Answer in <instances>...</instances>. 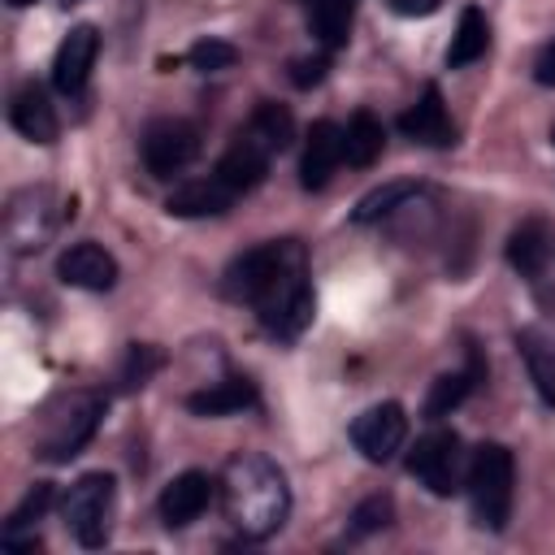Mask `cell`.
<instances>
[{
  "mask_svg": "<svg viewBox=\"0 0 555 555\" xmlns=\"http://www.w3.org/2000/svg\"><path fill=\"white\" fill-rule=\"evenodd\" d=\"M186 65H191V69H199V74H221V69L238 65V48H234L230 39H217V35H208V39L191 43V52H186Z\"/></svg>",
  "mask_w": 555,
  "mask_h": 555,
  "instance_id": "f546056e",
  "label": "cell"
},
{
  "mask_svg": "<svg viewBox=\"0 0 555 555\" xmlns=\"http://www.w3.org/2000/svg\"><path fill=\"white\" fill-rule=\"evenodd\" d=\"M486 52H490V17L477 4H464L460 26H455L451 48H447V69H464V65L481 61Z\"/></svg>",
  "mask_w": 555,
  "mask_h": 555,
  "instance_id": "d4e9b609",
  "label": "cell"
},
{
  "mask_svg": "<svg viewBox=\"0 0 555 555\" xmlns=\"http://www.w3.org/2000/svg\"><path fill=\"white\" fill-rule=\"evenodd\" d=\"M533 82H538V87H555V39L538 52V61H533Z\"/></svg>",
  "mask_w": 555,
  "mask_h": 555,
  "instance_id": "d6a6232c",
  "label": "cell"
},
{
  "mask_svg": "<svg viewBox=\"0 0 555 555\" xmlns=\"http://www.w3.org/2000/svg\"><path fill=\"white\" fill-rule=\"evenodd\" d=\"M269 165H273V156L256 143V139H247L243 130L230 139V147L221 152V160H217V178L221 182H230L238 195H247V191H256L260 182H264V173H269Z\"/></svg>",
  "mask_w": 555,
  "mask_h": 555,
  "instance_id": "d6986e66",
  "label": "cell"
},
{
  "mask_svg": "<svg viewBox=\"0 0 555 555\" xmlns=\"http://www.w3.org/2000/svg\"><path fill=\"white\" fill-rule=\"evenodd\" d=\"M95 56H100V30L91 26V22H78L65 39H61V48H56V56H52V87L61 91V95H82L87 91V78H91V69H95Z\"/></svg>",
  "mask_w": 555,
  "mask_h": 555,
  "instance_id": "8fae6325",
  "label": "cell"
},
{
  "mask_svg": "<svg viewBox=\"0 0 555 555\" xmlns=\"http://www.w3.org/2000/svg\"><path fill=\"white\" fill-rule=\"evenodd\" d=\"M408 473L438 499L464 490V473H468V455L455 429H429L425 438H416L412 455H408Z\"/></svg>",
  "mask_w": 555,
  "mask_h": 555,
  "instance_id": "ba28073f",
  "label": "cell"
},
{
  "mask_svg": "<svg viewBox=\"0 0 555 555\" xmlns=\"http://www.w3.org/2000/svg\"><path fill=\"white\" fill-rule=\"evenodd\" d=\"M429 191L421 186V182H386V186H377V191H369L356 208H351V221L356 225H373V221H386V217H395V212H403L408 204H416V199H425Z\"/></svg>",
  "mask_w": 555,
  "mask_h": 555,
  "instance_id": "4316f807",
  "label": "cell"
},
{
  "mask_svg": "<svg viewBox=\"0 0 555 555\" xmlns=\"http://www.w3.org/2000/svg\"><path fill=\"white\" fill-rule=\"evenodd\" d=\"M382 147H386V130H382V121H377L369 108L351 113V121L343 126V160L356 165V169H369V165H377Z\"/></svg>",
  "mask_w": 555,
  "mask_h": 555,
  "instance_id": "484cf974",
  "label": "cell"
},
{
  "mask_svg": "<svg viewBox=\"0 0 555 555\" xmlns=\"http://www.w3.org/2000/svg\"><path fill=\"white\" fill-rule=\"evenodd\" d=\"M308 4V26L321 43V52H334L347 43L351 35V17H356V0H304Z\"/></svg>",
  "mask_w": 555,
  "mask_h": 555,
  "instance_id": "83f0119b",
  "label": "cell"
},
{
  "mask_svg": "<svg viewBox=\"0 0 555 555\" xmlns=\"http://www.w3.org/2000/svg\"><path fill=\"white\" fill-rule=\"evenodd\" d=\"M61 4H65V9H69V4H82V0H61Z\"/></svg>",
  "mask_w": 555,
  "mask_h": 555,
  "instance_id": "d590c367",
  "label": "cell"
},
{
  "mask_svg": "<svg viewBox=\"0 0 555 555\" xmlns=\"http://www.w3.org/2000/svg\"><path fill=\"white\" fill-rule=\"evenodd\" d=\"M212 499H217V481H212L208 473H199V468H186V473H178V477L160 490V499H156L160 525H165V529H186V525H195V520L212 507Z\"/></svg>",
  "mask_w": 555,
  "mask_h": 555,
  "instance_id": "7c38bea8",
  "label": "cell"
},
{
  "mask_svg": "<svg viewBox=\"0 0 555 555\" xmlns=\"http://www.w3.org/2000/svg\"><path fill=\"white\" fill-rule=\"evenodd\" d=\"M56 278L78 291H113L117 286V260L100 243H74L56 260Z\"/></svg>",
  "mask_w": 555,
  "mask_h": 555,
  "instance_id": "2e32d148",
  "label": "cell"
},
{
  "mask_svg": "<svg viewBox=\"0 0 555 555\" xmlns=\"http://www.w3.org/2000/svg\"><path fill=\"white\" fill-rule=\"evenodd\" d=\"M481 373H486V364L477 360V351H468V369H455V373L434 377V382H429V395H425V421L451 416V412L473 395V386L481 382Z\"/></svg>",
  "mask_w": 555,
  "mask_h": 555,
  "instance_id": "603a6c76",
  "label": "cell"
},
{
  "mask_svg": "<svg viewBox=\"0 0 555 555\" xmlns=\"http://www.w3.org/2000/svg\"><path fill=\"white\" fill-rule=\"evenodd\" d=\"M256 317H260V330L278 343H295L312 317H317V295H312V282H308V256L291 260L282 269V278L251 304Z\"/></svg>",
  "mask_w": 555,
  "mask_h": 555,
  "instance_id": "277c9868",
  "label": "cell"
},
{
  "mask_svg": "<svg viewBox=\"0 0 555 555\" xmlns=\"http://www.w3.org/2000/svg\"><path fill=\"white\" fill-rule=\"evenodd\" d=\"M399 17H429V13H438L442 9V0H386Z\"/></svg>",
  "mask_w": 555,
  "mask_h": 555,
  "instance_id": "836d02e7",
  "label": "cell"
},
{
  "mask_svg": "<svg viewBox=\"0 0 555 555\" xmlns=\"http://www.w3.org/2000/svg\"><path fill=\"white\" fill-rule=\"evenodd\" d=\"M243 134L256 139L269 156H278V152H286V147L295 143V117H291L286 104H278V100H260V104L251 108V117L243 121Z\"/></svg>",
  "mask_w": 555,
  "mask_h": 555,
  "instance_id": "cb8c5ba5",
  "label": "cell"
},
{
  "mask_svg": "<svg viewBox=\"0 0 555 555\" xmlns=\"http://www.w3.org/2000/svg\"><path fill=\"white\" fill-rule=\"evenodd\" d=\"M52 499H56L52 481H35V486L26 490V499L9 512V520H4V529H0V546H4V551H35V546H39V520L48 516Z\"/></svg>",
  "mask_w": 555,
  "mask_h": 555,
  "instance_id": "ffe728a7",
  "label": "cell"
},
{
  "mask_svg": "<svg viewBox=\"0 0 555 555\" xmlns=\"http://www.w3.org/2000/svg\"><path fill=\"white\" fill-rule=\"evenodd\" d=\"M399 130H403L412 143H425V147H455V121H451V113H447V104H442L438 82H425V87H421L416 104L403 108Z\"/></svg>",
  "mask_w": 555,
  "mask_h": 555,
  "instance_id": "5bb4252c",
  "label": "cell"
},
{
  "mask_svg": "<svg viewBox=\"0 0 555 555\" xmlns=\"http://www.w3.org/2000/svg\"><path fill=\"white\" fill-rule=\"evenodd\" d=\"M104 408H108V395L104 390H65L56 395L43 416H39V429H35V460L43 464H69L100 429L104 421Z\"/></svg>",
  "mask_w": 555,
  "mask_h": 555,
  "instance_id": "7a4b0ae2",
  "label": "cell"
},
{
  "mask_svg": "<svg viewBox=\"0 0 555 555\" xmlns=\"http://www.w3.org/2000/svg\"><path fill=\"white\" fill-rule=\"evenodd\" d=\"M260 403V390L251 377H221L195 395H186V412L195 416H238Z\"/></svg>",
  "mask_w": 555,
  "mask_h": 555,
  "instance_id": "7402d4cb",
  "label": "cell"
},
{
  "mask_svg": "<svg viewBox=\"0 0 555 555\" xmlns=\"http://www.w3.org/2000/svg\"><path fill=\"white\" fill-rule=\"evenodd\" d=\"M139 156L152 178H173L199 156V130L186 117H156L139 134Z\"/></svg>",
  "mask_w": 555,
  "mask_h": 555,
  "instance_id": "9c48e42d",
  "label": "cell"
},
{
  "mask_svg": "<svg viewBox=\"0 0 555 555\" xmlns=\"http://www.w3.org/2000/svg\"><path fill=\"white\" fill-rule=\"evenodd\" d=\"M551 147H555V121H551Z\"/></svg>",
  "mask_w": 555,
  "mask_h": 555,
  "instance_id": "8d00e7d4",
  "label": "cell"
},
{
  "mask_svg": "<svg viewBox=\"0 0 555 555\" xmlns=\"http://www.w3.org/2000/svg\"><path fill=\"white\" fill-rule=\"evenodd\" d=\"M516 351L529 369V382L546 408H555V330L551 325H525L516 334Z\"/></svg>",
  "mask_w": 555,
  "mask_h": 555,
  "instance_id": "44dd1931",
  "label": "cell"
},
{
  "mask_svg": "<svg viewBox=\"0 0 555 555\" xmlns=\"http://www.w3.org/2000/svg\"><path fill=\"white\" fill-rule=\"evenodd\" d=\"M390 520H395V499H390V494H369L364 503H356L347 533H351V538H364V533H377V529H386Z\"/></svg>",
  "mask_w": 555,
  "mask_h": 555,
  "instance_id": "4dcf8cb0",
  "label": "cell"
},
{
  "mask_svg": "<svg viewBox=\"0 0 555 555\" xmlns=\"http://www.w3.org/2000/svg\"><path fill=\"white\" fill-rule=\"evenodd\" d=\"M464 494L473 507V520L490 533H503L512 520V499H516V460L503 442H481L468 455L464 473Z\"/></svg>",
  "mask_w": 555,
  "mask_h": 555,
  "instance_id": "3957f363",
  "label": "cell"
},
{
  "mask_svg": "<svg viewBox=\"0 0 555 555\" xmlns=\"http://www.w3.org/2000/svg\"><path fill=\"white\" fill-rule=\"evenodd\" d=\"M65 208L52 186H22L4 204V243L13 256H35L52 243Z\"/></svg>",
  "mask_w": 555,
  "mask_h": 555,
  "instance_id": "8992f818",
  "label": "cell"
},
{
  "mask_svg": "<svg viewBox=\"0 0 555 555\" xmlns=\"http://www.w3.org/2000/svg\"><path fill=\"white\" fill-rule=\"evenodd\" d=\"M338 165H343V126H334L330 117H321V121L308 126V139H304L299 186L304 191H325Z\"/></svg>",
  "mask_w": 555,
  "mask_h": 555,
  "instance_id": "9a60e30c",
  "label": "cell"
},
{
  "mask_svg": "<svg viewBox=\"0 0 555 555\" xmlns=\"http://www.w3.org/2000/svg\"><path fill=\"white\" fill-rule=\"evenodd\" d=\"M9 121H13V130H17L22 139H30V143H56V134H61L56 108H52V100H48V91H43L39 82H22V87L13 91V100H9Z\"/></svg>",
  "mask_w": 555,
  "mask_h": 555,
  "instance_id": "e0dca14e",
  "label": "cell"
},
{
  "mask_svg": "<svg viewBox=\"0 0 555 555\" xmlns=\"http://www.w3.org/2000/svg\"><path fill=\"white\" fill-rule=\"evenodd\" d=\"M408 442V412L386 399V403H373L364 408L356 421H351V447L369 460V464H386L403 451Z\"/></svg>",
  "mask_w": 555,
  "mask_h": 555,
  "instance_id": "30bf717a",
  "label": "cell"
},
{
  "mask_svg": "<svg viewBox=\"0 0 555 555\" xmlns=\"http://www.w3.org/2000/svg\"><path fill=\"white\" fill-rule=\"evenodd\" d=\"M299 256H304V247H299L295 238H273V243H260V247L234 256V260L225 264V278H221L225 299H234V304H256V299L282 278V269H286L291 260H299Z\"/></svg>",
  "mask_w": 555,
  "mask_h": 555,
  "instance_id": "52a82bcc",
  "label": "cell"
},
{
  "mask_svg": "<svg viewBox=\"0 0 555 555\" xmlns=\"http://www.w3.org/2000/svg\"><path fill=\"white\" fill-rule=\"evenodd\" d=\"M165 364V351L152 347V343H130L126 356H121V369H117V386L121 390H139L152 382V373Z\"/></svg>",
  "mask_w": 555,
  "mask_h": 555,
  "instance_id": "f1b7e54d",
  "label": "cell"
},
{
  "mask_svg": "<svg viewBox=\"0 0 555 555\" xmlns=\"http://www.w3.org/2000/svg\"><path fill=\"white\" fill-rule=\"evenodd\" d=\"M507 264L520 273V278H542L555 269V221L551 217H525L512 234H507V247H503Z\"/></svg>",
  "mask_w": 555,
  "mask_h": 555,
  "instance_id": "4fadbf2b",
  "label": "cell"
},
{
  "mask_svg": "<svg viewBox=\"0 0 555 555\" xmlns=\"http://www.w3.org/2000/svg\"><path fill=\"white\" fill-rule=\"evenodd\" d=\"M9 4H13V9H26V4H35V0H9Z\"/></svg>",
  "mask_w": 555,
  "mask_h": 555,
  "instance_id": "e575fe53",
  "label": "cell"
},
{
  "mask_svg": "<svg viewBox=\"0 0 555 555\" xmlns=\"http://www.w3.org/2000/svg\"><path fill=\"white\" fill-rule=\"evenodd\" d=\"M234 199H238V191L230 182H221L217 173H208V178L178 182L165 199V212L169 217H221Z\"/></svg>",
  "mask_w": 555,
  "mask_h": 555,
  "instance_id": "ac0fdd59",
  "label": "cell"
},
{
  "mask_svg": "<svg viewBox=\"0 0 555 555\" xmlns=\"http://www.w3.org/2000/svg\"><path fill=\"white\" fill-rule=\"evenodd\" d=\"M325 69H330V52L299 56V61H291V82H295V87H317V82L325 78Z\"/></svg>",
  "mask_w": 555,
  "mask_h": 555,
  "instance_id": "1f68e13d",
  "label": "cell"
},
{
  "mask_svg": "<svg viewBox=\"0 0 555 555\" xmlns=\"http://www.w3.org/2000/svg\"><path fill=\"white\" fill-rule=\"evenodd\" d=\"M113 512H117V477L113 473H82L61 499V520L74 533V542L87 551H95L113 538Z\"/></svg>",
  "mask_w": 555,
  "mask_h": 555,
  "instance_id": "5b68a950",
  "label": "cell"
},
{
  "mask_svg": "<svg viewBox=\"0 0 555 555\" xmlns=\"http://www.w3.org/2000/svg\"><path fill=\"white\" fill-rule=\"evenodd\" d=\"M221 507H225V520L251 542H264L269 533H278L291 516V481L282 464L260 451L234 455L221 473Z\"/></svg>",
  "mask_w": 555,
  "mask_h": 555,
  "instance_id": "6da1fadb",
  "label": "cell"
}]
</instances>
